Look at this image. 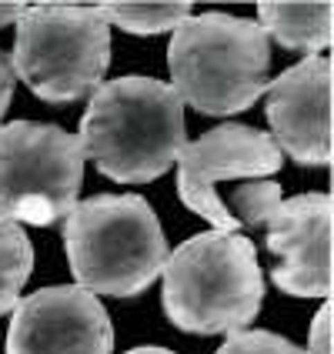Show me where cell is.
<instances>
[{"label": "cell", "instance_id": "6da1fadb", "mask_svg": "<svg viewBox=\"0 0 334 354\" xmlns=\"http://www.w3.org/2000/svg\"><path fill=\"white\" fill-rule=\"evenodd\" d=\"M184 104L158 77H118L91 91L80 120V151L118 184H147L187 144Z\"/></svg>", "mask_w": 334, "mask_h": 354}, {"label": "cell", "instance_id": "7a4b0ae2", "mask_svg": "<svg viewBox=\"0 0 334 354\" xmlns=\"http://www.w3.org/2000/svg\"><path fill=\"white\" fill-rule=\"evenodd\" d=\"M164 315L187 335H237L261 311L264 274L237 231H204L164 261Z\"/></svg>", "mask_w": 334, "mask_h": 354}, {"label": "cell", "instance_id": "3957f363", "mask_svg": "<svg viewBox=\"0 0 334 354\" xmlns=\"http://www.w3.org/2000/svg\"><path fill=\"white\" fill-rule=\"evenodd\" d=\"M171 91L201 114H241L268 91L271 47L254 20L234 14H191L167 44Z\"/></svg>", "mask_w": 334, "mask_h": 354}, {"label": "cell", "instance_id": "277c9868", "mask_svg": "<svg viewBox=\"0 0 334 354\" xmlns=\"http://www.w3.org/2000/svg\"><path fill=\"white\" fill-rule=\"evenodd\" d=\"M67 264L80 291L138 297L164 271L167 241L140 194H98L64 217Z\"/></svg>", "mask_w": 334, "mask_h": 354}, {"label": "cell", "instance_id": "5b68a950", "mask_svg": "<svg viewBox=\"0 0 334 354\" xmlns=\"http://www.w3.org/2000/svg\"><path fill=\"white\" fill-rule=\"evenodd\" d=\"M111 64V27L98 7H24L10 71L40 100L67 104L100 87Z\"/></svg>", "mask_w": 334, "mask_h": 354}, {"label": "cell", "instance_id": "8992f818", "mask_svg": "<svg viewBox=\"0 0 334 354\" xmlns=\"http://www.w3.org/2000/svg\"><path fill=\"white\" fill-rule=\"evenodd\" d=\"M237 224L268 231V251L277 257L275 284L291 297L328 301L331 295V194L284 197L275 180H251L234 191Z\"/></svg>", "mask_w": 334, "mask_h": 354}, {"label": "cell", "instance_id": "52a82bcc", "mask_svg": "<svg viewBox=\"0 0 334 354\" xmlns=\"http://www.w3.org/2000/svg\"><path fill=\"white\" fill-rule=\"evenodd\" d=\"M84 184L77 134L57 124H0V217L47 227L71 214Z\"/></svg>", "mask_w": 334, "mask_h": 354}, {"label": "cell", "instance_id": "ba28073f", "mask_svg": "<svg viewBox=\"0 0 334 354\" xmlns=\"http://www.w3.org/2000/svg\"><path fill=\"white\" fill-rule=\"evenodd\" d=\"M281 167V151L268 131L248 124H221L184 144L177 154V194L184 207L214 224V231H237V217L217 194L221 180L268 177Z\"/></svg>", "mask_w": 334, "mask_h": 354}, {"label": "cell", "instance_id": "9c48e42d", "mask_svg": "<svg viewBox=\"0 0 334 354\" xmlns=\"http://www.w3.org/2000/svg\"><path fill=\"white\" fill-rule=\"evenodd\" d=\"M114 328L100 297L77 284L20 297L7 324V354H111Z\"/></svg>", "mask_w": 334, "mask_h": 354}, {"label": "cell", "instance_id": "30bf717a", "mask_svg": "<svg viewBox=\"0 0 334 354\" xmlns=\"http://www.w3.org/2000/svg\"><path fill=\"white\" fill-rule=\"evenodd\" d=\"M268 120L277 151L304 167L331 164V60L304 57L268 84Z\"/></svg>", "mask_w": 334, "mask_h": 354}, {"label": "cell", "instance_id": "8fae6325", "mask_svg": "<svg viewBox=\"0 0 334 354\" xmlns=\"http://www.w3.org/2000/svg\"><path fill=\"white\" fill-rule=\"evenodd\" d=\"M257 27L288 50L324 54L331 44V3H257Z\"/></svg>", "mask_w": 334, "mask_h": 354}, {"label": "cell", "instance_id": "7c38bea8", "mask_svg": "<svg viewBox=\"0 0 334 354\" xmlns=\"http://www.w3.org/2000/svg\"><path fill=\"white\" fill-rule=\"evenodd\" d=\"M34 271V244L24 227L0 217V315L14 311L20 291Z\"/></svg>", "mask_w": 334, "mask_h": 354}, {"label": "cell", "instance_id": "4fadbf2b", "mask_svg": "<svg viewBox=\"0 0 334 354\" xmlns=\"http://www.w3.org/2000/svg\"><path fill=\"white\" fill-rule=\"evenodd\" d=\"M98 10L107 20V27L114 24L127 34H164L191 17L187 0H177V3H104Z\"/></svg>", "mask_w": 334, "mask_h": 354}, {"label": "cell", "instance_id": "5bb4252c", "mask_svg": "<svg viewBox=\"0 0 334 354\" xmlns=\"http://www.w3.org/2000/svg\"><path fill=\"white\" fill-rule=\"evenodd\" d=\"M214 354H304L295 341L275 335V331H237Z\"/></svg>", "mask_w": 334, "mask_h": 354}, {"label": "cell", "instance_id": "9a60e30c", "mask_svg": "<svg viewBox=\"0 0 334 354\" xmlns=\"http://www.w3.org/2000/svg\"><path fill=\"white\" fill-rule=\"evenodd\" d=\"M304 354H331V304L321 301L315 321H311V335H308V351Z\"/></svg>", "mask_w": 334, "mask_h": 354}, {"label": "cell", "instance_id": "2e32d148", "mask_svg": "<svg viewBox=\"0 0 334 354\" xmlns=\"http://www.w3.org/2000/svg\"><path fill=\"white\" fill-rule=\"evenodd\" d=\"M10 97H14V71H10V57L0 50V120L10 107Z\"/></svg>", "mask_w": 334, "mask_h": 354}, {"label": "cell", "instance_id": "e0dca14e", "mask_svg": "<svg viewBox=\"0 0 334 354\" xmlns=\"http://www.w3.org/2000/svg\"><path fill=\"white\" fill-rule=\"evenodd\" d=\"M20 14H24V3H0V27L17 24Z\"/></svg>", "mask_w": 334, "mask_h": 354}, {"label": "cell", "instance_id": "ac0fdd59", "mask_svg": "<svg viewBox=\"0 0 334 354\" xmlns=\"http://www.w3.org/2000/svg\"><path fill=\"white\" fill-rule=\"evenodd\" d=\"M124 354H174V351L158 348V344H144V348H131V351H124Z\"/></svg>", "mask_w": 334, "mask_h": 354}]
</instances>
